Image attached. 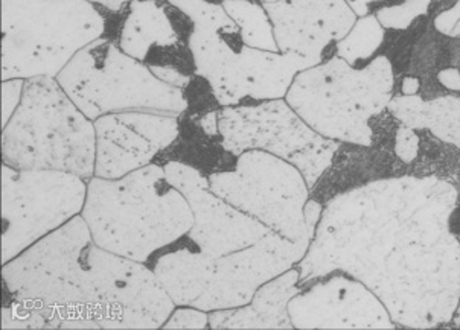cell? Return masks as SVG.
<instances>
[{
    "label": "cell",
    "instance_id": "cb8c5ba5",
    "mask_svg": "<svg viewBox=\"0 0 460 330\" xmlns=\"http://www.w3.org/2000/svg\"><path fill=\"white\" fill-rule=\"evenodd\" d=\"M438 0H401L398 5L385 6L376 13L381 25L389 30H407L413 22L427 14Z\"/></svg>",
    "mask_w": 460,
    "mask_h": 330
},
{
    "label": "cell",
    "instance_id": "f1b7e54d",
    "mask_svg": "<svg viewBox=\"0 0 460 330\" xmlns=\"http://www.w3.org/2000/svg\"><path fill=\"white\" fill-rule=\"evenodd\" d=\"M460 22V0L456 2L455 5L450 6L448 10L440 13L435 19L436 30H439L440 34L451 37L453 30L456 25Z\"/></svg>",
    "mask_w": 460,
    "mask_h": 330
},
{
    "label": "cell",
    "instance_id": "9a60e30c",
    "mask_svg": "<svg viewBox=\"0 0 460 330\" xmlns=\"http://www.w3.org/2000/svg\"><path fill=\"white\" fill-rule=\"evenodd\" d=\"M95 177L116 180L151 165L181 135L179 116L153 111H120L93 120Z\"/></svg>",
    "mask_w": 460,
    "mask_h": 330
},
{
    "label": "cell",
    "instance_id": "ba28073f",
    "mask_svg": "<svg viewBox=\"0 0 460 330\" xmlns=\"http://www.w3.org/2000/svg\"><path fill=\"white\" fill-rule=\"evenodd\" d=\"M209 187L245 215L293 242H311L323 205L311 200L300 170L267 151H245L235 168L212 172Z\"/></svg>",
    "mask_w": 460,
    "mask_h": 330
},
{
    "label": "cell",
    "instance_id": "d590c367",
    "mask_svg": "<svg viewBox=\"0 0 460 330\" xmlns=\"http://www.w3.org/2000/svg\"><path fill=\"white\" fill-rule=\"evenodd\" d=\"M264 2H267V4H270V2H278V0H264Z\"/></svg>",
    "mask_w": 460,
    "mask_h": 330
},
{
    "label": "cell",
    "instance_id": "5b68a950",
    "mask_svg": "<svg viewBox=\"0 0 460 330\" xmlns=\"http://www.w3.org/2000/svg\"><path fill=\"white\" fill-rule=\"evenodd\" d=\"M394 85V69L385 56H376L360 69L334 56L300 72L286 100L313 130L331 141L372 146L370 120L391 104Z\"/></svg>",
    "mask_w": 460,
    "mask_h": 330
},
{
    "label": "cell",
    "instance_id": "e575fe53",
    "mask_svg": "<svg viewBox=\"0 0 460 330\" xmlns=\"http://www.w3.org/2000/svg\"><path fill=\"white\" fill-rule=\"evenodd\" d=\"M451 325L456 326V327H460V299L459 303H457V308H456L455 316H453V320H451Z\"/></svg>",
    "mask_w": 460,
    "mask_h": 330
},
{
    "label": "cell",
    "instance_id": "8d00e7d4",
    "mask_svg": "<svg viewBox=\"0 0 460 330\" xmlns=\"http://www.w3.org/2000/svg\"><path fill=\"white\" fill-rule=\"evenodd\" d=\"M457 238H459V240H460V233H457Z\"/></svg>",
    "mask_w": 460,
    "mask_h": 330
},
{
    "label": "cell",
    "instance_id": "7402d4cb",
    "mask_svg": "<svg viewBox=\"0 0 460 330\" xmlns=\"http://www.w3.org/2000/svg\"><path fill=\"white\" fill-rule=\"evenodd\" d=\"M226 13L240 26L244 45L255 49L279 52L275 30L264 6L251 0H223Z\"/></svg>",
    "mask_w": 460,
    "mask_h": 330
},
{
    "label": "cell",
    "instance_id": "ffe728a7",
    "mask_svg": "<svg viewBox=\"0 0 460 330\" xmlns=\"http://www.w3.org/2000/svg\"><path fill=\"white\" fill-rule=\"evenodd\" d=\"M321 65L319 61L293 52H270L244 46L241 56V74L245 84L247 104L282 100L300 72Z\"/></svg>",
    "mask_w": 460,
    "mask_h": 330
},
{
    "label": "cell",
    "instance_id": "6da1fadb",
    "mask_svg": "<svg viewBox=\"0 0 460 330\" xmlns=\"http://www.w3.org/2000/svg\"><path fill=\"white\" fill-rule=\"evenodd\" d=\"M459 190L438 177L370 181L331 198L297 264L299 286L341 271L405 329L451 325L460 299Z\"/></svg>",
    "mask_w": 460,
    "mask_h": 330
},
{
    "label": "cell",
    "instance_id": "4fadbf2b",
    "mask_svg": "<svg viewBox=\"0 0 460 330\" xmlns=\"http://www.w3.org/2000/svg\"><path fill=\"white\" fill-rule=\"evenodd\" d=\"M164 169L171 185L185 195L194 216V224L186 238L206 255L218 259L253 246L270 233V229L260 221L214 194L209 178L194 166L171 161Z\"/></svg>",
    "mask_w": 460,
    "mask_h": 330
},
{
    "label": "cell",
    "instance_id": "f546056e",
    "mask_svg": "<svg viewBox=\"0 0 460 330\" xmlns=\"http://www.w3.org/2000/svg\"><path fill=\"white\" fill-rule=\"evenodd\" d=\"M389 0H346V4L350 6V10L354 11L358 17L378 13V11L385 8V4Z\"/></svg>",
    "mask_w": 460,
    "mask_h": 330
},
{
    "label": "cell",
    "instance_id": "8992f818",
    "mask_svg": "<svg viewBox=\"0 0 460 330\" xmlns=\"http://www.w3.org/2000/svg\"><path fill=\"white\" fill-rule=\"evenodd\" d=\"M104 32L89 0H2V81L57 78Z\"/></svg>",
    "mask_w": 460,
    "mask_h": 330
},
{
    "label": "cell",
    "instance_id": "4dcf8cb0",
    "mask_svg": "<svg viewBox=\"0 0 460 330\" xmlns=\"http://www.w3.org/2000/svg\"><path fill=\"white\" fill-rule=\"evenodd\" d=\"M218 115H220V111H210V113L203 116L199 120V126H201V130H203L205 135H210V137L220 135V131H218Z\"/></svg>",
    "mask_w": 460,
    "mask_h": 330
},
{
    "label": "cell",
    "instance_id": "3957f363",
    "mask_svg": "<svg viewBox=\"0 0 460 330\" xmlns=\"http://www.w3.org/2000/svg\"><path fill=\"white\" fill-rule=\"evenodd\" d=\"M81 216L98 246L148 266L194 224L185 195L155 163L116 180L92 177Z\"/></svg>",
    "mask_w": 460,
    "mask_h": 330
},
{
    "label": "cell",
    "instance_id": "9c48e42d",
    "mask_svg": "<svg viewBox=\"0 0 460 330\" xmlns=\"http://www.w3.org/2000/svg\"><path fill=\"white\" fill-rule=\"evenodd\" d=\"M218 131L226 152L238 157L245 151H267L296 166L310 190L330 169L341 150V142L313 130L284 100L223 107Z\"/></svg>",
    "mask_w": 460,
    "mask_h": 330
},
{
    "label": "cell",
    "instance_id": "7a4b0ae2",
    "mask_svg": "<svg viewBox=\"0 0 460 330\" xmlns=\"http://www.w3.org/2000/svg\"><path fill=\"white\" fill-rule=\"evenodd\" d=\"M2 275L6 292L40 310L49 329L67 320L162 329L175 309L155 271L98 246L81 215L10 260Z\"/></svg>",
    "mask_w": 460,
    "mask_h": 330
},
{
    "label": "cell",
    "instance_id": "484cf974",
    "mask_svg": "<svg viewBox=\"0 0 460 330\" xmlns=\"http://www.w3.org/2000/svg\"><path fill=\"white\" fill-rule=\"evenodd\" d=\"M162 329H210L209 312L194 306H179Z\"/></svg>",
    "mask_w": 460,
    "mask_h": 330
},
{
    "label": "cell",
    "instance_id": "ac0fdd59",
    "mask_svg": "<svg viewBox=\"0 0 460 330\" xmlns=\"http://www.w3.org/2000/svg\"><path fill=\"white\" fill-rule=\"evenodd\" d=\"M297 266L267 282L249 305L209 312L210 329H295L288 303L300 291Z\"/></svg>",
    "mask_w": 460,
    "mask_h": 330
},
{
    "label": "cell",
    "instance_id": "2e32d148",
    "mask_svg": "<svg viewBox=\"0 0 460 330\" xmlns=\"http://www.w3.org/2000/svg\"><path fill=\"white\" fill-rule=\"evenodd\" d=\"M175 26L165 6L155 0H133L120 30V49L146 63L159 80L185 89L196 74L190 37Z\"/></svg>",
    "mask_w": 460,
    "mask_h": 330
},
{
    "label": "cell",
    "instance_id": "603a6c76",
    "mask_svg": "<svg viewBox=\"0 0 460 330\" xmlns=\"http://www.w3.org/2000/svg\"><path fill=\"white\" fill-rule=\"evenodd\" d=\"M385 41V26L381 25L376 14L365 15L356 22L354 28L345 39L337 41V56L349 63L352 67H365L374 60L376 50Z\"/></svg>",
    "mask_w": 460,
    "mask_h": 330
},
{
    "label": "cell",
    "instance_id": "8fae6325",
    "mask_svg": "<svg viewBox=\"0 0 460 330\" xmlns=\"http://www.w3.org/2000/svg\"><path fill=\"white\" fill-rule=\"evenodd\" d=\"M192 22L190 50L196 75L208 81L221 107L247 104L241 56L244 41L240 26L225 6L209 0H168Z\"/></svg>",
    "mask_w": 460,
    "mask_h": 330
},
{
    "label": "cell",
    "instance_id": "30bf717a",
    "mask_svg": "<svg viewBox=\"0 0 460 330\" xmlns=\"http://www.w3.org/2000/svg\"><path fill=\"white\" fill-rule=\"evenodd\" d=\"M87 180L65 170L2 168V264L81 215Z\"/></svg>",
    "mask_w": 460,
    "mask_h": 330
},
{
    "label": "cell",
    "instance_id": "277c9868",
    "mask_svg": "<svg viewBox=\"0 0 460 330\" xmlns=\"http://www.w3.org/2000/svg\"><path fill=\"white\" fill-rule=\"evenodd\" d=\"M4 165L95 176L96 130L57 78L25 81L21 106L2 135Z\"/></svg>",
    "mask_w": 460,
    "mask_h": 330
},
{
    "label": "cell",
    "instance_id": "1f68e13d",
    "mask_svg": "<svg viewBox=\"0 0 460 330\" xmlns=\"http://www.w3.org/2000/svg\"><path fill=\"white\" fill-rule=\"evenodd\" d=\"M440 84L446 85L450 91H460V74L456 69H447L439 74Z\"/></svg>",
    "mask_w": 460,
    "mask_h": 330
},
{
    "label": "cell",
    "instance_id": "52a82bcc",
    "mask_svg": "<svg viewBox=\"0 0 460 330\" xmlns=\"http://www.w3.org/2000/svg\"><path fill=\"white\" fill-rule=\"evenodd\" d=\"M57 81L91 120L120 111L181 116L190 106L183 89L159 80L146 63L102 37L81 49Z\"/></svg>",
    "mask_w": 460,
    "mask_h": 330
},
{
    "label": "cell",
    "instance_id": "e0dca14e",
    "mask_svg": "<svg viewBox=\"0 0 460 330\" xmlns=\"http://www.w3.org/2000/svg\"><path fill=\"white\" fill-rule=\"evenodd\" d=\"M282 54L293 52L323 63L328 50L348 36L357 14L346 0H278L262 4Z\"/></svg>",
    "mask_w": 460,
    "mask_h": 330
},
{
    "label": "cell",
    "instance_id": "83f0119b",
    "mask_svg": "<svg viewBox=\"0 0 460 330\" xmlns=\"http://www.w3.org/2000/svg\"><path fill=\"white\" fill-rule=\"evenodd\" d=\"M395 151L401 161L405 163L415 161L418 151H420V137L416 135L415 130H411L409 126H401L396 135Z\"/></svg>",
    "mask_w": 460,
    "mask_h": 330
},
{
    "label": "cell",
    "instance_id": "d6986e66",
    "mask_svg": "<svg viewBox=\"0 0 460 330\" xmlns=\"http://www.w3.org/2000/svg\"><path fill=\"white\" fill-rule=\"evenodd\" d=\"M175 306H192L208 290L216 271V257L188 239L161 251L150 265Z\"/></svg>",
    "mask_w": 460,
    "mask_h": 330
},
{
    "label": "cell",
    "instance_id": "4316f807",
    "mask_svg": "<svg viewBox=\"0 0 460 330\" xmlns=\"http://www.w3.org/2000/svg\"><path fill=\"white\" fill-rule=\"evenodd\" d=\"M23 78H14L2 82V126L5 128L11 117L21 106L23 91H25Z\"/></svg>",
    "mask_w": 460,
    "mask_h": 330
},
{
    "label": "cell",
    "instance_id": "d6a6232c",
    "mask_svg": "<svg viewBox=\"0 0 460 330\" xmlns=\"http://www.w3.org/2000/svg\"><path fill=\"white\" fill-rule=\"evenodd\" d=\"M93 5L104 6L105 10L113 11V13H119V11L126 8L127 4H131L133 0H89Z\"/></svg>",
    "mask_w": 460,
    "mask_h": 330
},
{
    "label": "cell",
    "instance_id": "7c38bea8",
    "mask_svg": "<svg viewBox=\"0 0 460 330\" xmlns=\"http://www.w3.org/2000/svg\"><path fill=\"white\" fill-rule=\"evenodd\" d=\"M310 246L270 231L253 246L221 256L208 290L192 306L212 312L249 305L261 286L295 268Z\"/></svg>",
    "mask_w": 460,
    "mask_h": 330
},
{
    "label": "cell",
    "instance_id": "5bb4252c",
    "mask_svg": "<svg viewBox=\"0 0 460 330\" xmlns=\"http://www.w3.org/2000/svg\"><path fill=\"white\" fill-rule=\"evenodd\" d=\"M295 329H389L398 327L372 291L335 271L300 286L288 303Z\"/></svg>",
    "mask_w": 460,
    "mask_h": 330
},
{
    "label": "cell",
    "instance_id": "d4e9b609",
    "mask_svg": "<svg viewBox=\"0 0 460 330\" xmlns=\"http://www.w3.org/2000/svg\"><path fill=\"white\" fill-rule=\"evenodd\" d=\"M2 329H49V321L40 310L11 297L2 309Z\"/></svg>",
    "mask_w": 460,
    "mask_h": 330
},
{
    "label": "cell",
    "instance_id": "44dd1931",
    "mask_svg": "<svg viewBox=\"0 0 460 330\" xmlns=\"http://www.w3.org/2000/svg\"><path fill=\"white\" fill-rule=\"evenodd\" d=\"M387 110L411 130H427L439 141L460 150V98L422 100L418 95L392 98Z\"/></svg>",
    "mask_w": 460,
    "mask_h": 330
},
{
    "label": "cell",
    "instance_id": "836d02e7",
    "mask_svg": "<svg viewBox=\"0 0 460 330\" xmlns=\"http://www.w3.org/2000/svg\"><path fill=\"white\" fill-rule=\"evenodd\" d=\"M418 91H420V82H418V80L416 78H405L404 81H402V89H401V95H416L418 93Z\"/></svg>",
    "mask_w": 460,
    "mask_h": 330
}]
</instances>
